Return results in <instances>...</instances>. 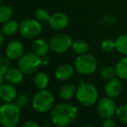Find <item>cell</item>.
I'll use <instances>...</instances> for the list:
<instances>
[{
    "label": "cell",
    "instance_id": "ba28073f",
    "mask_svg": "<svg viewBox=\"0 0 127 127\" xmlns=\"http://www.w3.org/2000/svg\"><path fill=\"white\" fill-rule=\"evenodd\" d=\"M73 40L67 34L60 33L54 35L49 42V48L53 52L57 54H62L67 52L72 48Z\"/></svg>",
    "mask_w": 127,
    "mask_h": 127
},
{
    "label": "cell",
    "instance_id": "2e32d148",
    "mask_svg": "<svg viewBox=\"0 0 127 127\" xmlns=\"http://www.w3.org/2000/svg\"><path fill=\"white\" fill-rule=\"evenodd\" d=\"M5 79L9 83L17 85L23 81L24 73L19 67H10L8 69L6 74H5Z\"/></svg>",
    "mask_w": 127,
    "mask_h": 127
},
{
    "label": "cell",
    "instance_id": "4316f807",
    "mask_svg": "<svg viewBox=\"0 0 127 127\" xmlns=\"http://www.w3.org/2000/svg\"><path fill=\"white\" fill-rule=\"evenodd\" d=\"M100 47L104 52L110 53L115 49V41L112 40V39H105L102 41Z\"/></svg>",
    "mask_w": 127,
    "mask_h": 127
},
{
    "label": "cell",
    "instance_id": "e575fe53",
    "mask_svg": "<svg viewBox=\"0 0 127 127\" xmlns=\"http://www.w3.org/2000/svg\"><path fill=\"white\" fill-rule=\"evenodd\" d=\"M42 127H52L51 126H49V125H44L43 126H42Z\"/></svg>",
    "mask_w": 127,
    "mask_h": 127
},
{
    "label": "cell",
    "instance_id": "6da1fadb",
    "mask_svg": "<svg viewBox=\"0 0 127 127\" xmlns=\"http://www.w3.org/2000/svg\"><path fill=\"white\" fill-rule=\"evenodd\" d=\"M79 116V110L70 103H60L52 108L50 119L55 126L64 127L72 124Z\"/></svg>",
    "mask_w": 127,
    "mask_h": 127
},
{
    "label": "cell",
    "instance_id": "d590c367",
    "mask_svg": "<svg viewBox=\"0 0 127 127\" xmlns=\"http://www.w3.org/2000/svg\"><path fill=\"white\" fill-rule=\"evenodd\" d=\"M2 62H3V59H2L1 55H0V64H1V63H2Z\"/></svg>",
    "mask_w": 127,
    "mask_h": 127
},
{
    "label": "cell",
    "instance_id": "ffe728a7",
    "mask_svg": "<svg viewBox=\"0 0 127 127\" xmlns=\"http://www.w3.org/2000/svg\"><path fill=\"white\" fill-rule=\"evenodd\" d=\"M49 76L44 72H38L34 77V83L40 90L46 89L49 85Z\"/></svg>",
    "mask_w": 127,
    "mask_h": 127
},
{
    "label": "cell",
    "instance_id": "7a4b0ae2",
    "mask_svg": "<svg viewBox=\"0 0 127 127\" xmlns=\"http://www.w3.org/2000/svg\"><path fill=\"white\" fill-rule=\"evenodd\" d=\"M20 110L13 102L2 105L0 106V124L3 127H16L20 121Z\"/></svg>",
    "mask_w": 127,
    "mask_h": 127
},
{
    "label": "cell",
    "instance_id": "f546056e",
    "mask_svg": "<svg viewBox=\"0 0 127 127\" xmlns=\"http://www.w3.org/2000/svg\"><path fill=\"white\" fill-rule=\"evenodd\" d=\"M22 127H40L38 124L35 121H32V120H29L24 122V124L22 125Z\"/></svg>",
    "mask_w": 127,
    "mask_h": 127
},
{
    "label": "cell",
    "instance_id": "5bb4252c",
    "mask_svg": "<svg viewBox=\"0 0 127 127\" xmlns=\"http://www.w3.org/2000/svg\"><path fill=\"white\" fill-rule=\"evenodd\" d=\"M74 67L70 64H62L60 65L55 72V76L60 81H66L71 79L74 75Z\"/></svg>",
    "mask_w": 127,
    "mask_h": 127
},
{
    "label": "cell",
    "instance_id": "f1b7e54d",
    "mask_svg": "<svg viewBox=\"0 0 127 127\" xmlns=\"http://www.w3.org/2000/svg\"><path fill=\"white\" fill-rule=\"evenodd\" d=\"M102 127H117L115 120L112 118H108V119H104V122L102 124Z\"/></svg>",
    "mask_w": 127,
    "mask_h": 127
},
{
    "label": "cell",
    "instance_id": "8992f818",
    "mask_svg": "<svg viewBox=\"0 0 127 127\" xmlns=\"http://www.w3.org/2000/svg\"><path fill=\"white\" fill-rule=\"evenodd\" d=\"M42 65V58L35 53H24L18 61V67L24 74H30L35 72Z\"/></svg>",
    "mask_w": 127,
    "mask_h": 127
},
{
    "label": "cell",
    "instance_id": "9a60e30c",
    "mask_svg": "<svg viewBox=\"0 0 127 127\" xmlns=\"http://www.w3.org/2000/svg\"><path fill=\"white\" fill-rule=\"evenodd\" d=\"M49 43H48L44 39L37 38L32 43V49L33 52L38 56H46L49 50Z\"/></svg>",
    "mask_w": 127,
    "mask_h": 127
},
{
    "label": "cell",
    "instance_id": "ac0fdd59",
    "mask_svg": "<svg viewBox=\"0 0 127 127\" xmlns=\"http://www.w3.org/2000/svg\"><path fill=\"white\" fill-rule=\"evenodd\" d=\"M116 76L120 80H127V56L121 58L115 66Z\"/></svg>",
    "mask_w": 127,
    "mask_h": 127
},
{
    "label": "cell",
    "instance_id": "603a6c76",
    "mask_svg": "<svg viewBox=\"0 0 127 127\" xmlns=\"http://www.w3.org/2000/svg\"><path fill=\"white\" fill-rule=\"evenodd\" d=\"M13 10L9 5L0 6V24H4L5 22L10 20L13 17Z\"/></svg>",
    "mask_w": 127,
    "mask_h": 127
},
{
    "label": "cell",
    "instance_id": "74e56055",
    "mask_svg": "<svg viewBox=\"0 0 127 127\" xmlns=\"http://www.w3.org/2000/svg\"><path fill=\"white\" fill-rule=\"evenodd\" d=\"M56 127H60V126H56Z\"/></svg>",
    "mask_w": 127,
    "mask_h": 127
},
{
    "label": "cell",
    "instance_id": "7402d4cb",
    "mask_svg": "<svg viewBox=\"0 0 127 127\" xmlns=\"http://www.w3.org/2000/svg\"><path fill=\"white\" fill-rule=\"evenodd\" d=\"M115 49L120 54L127 55V35H120L115 39Z\"/></svg>",
    "mask_w": 127,
    "mask_h": 127
},
{
    "label": "cell",
    "instance_id": "83f0119b",
    "mask_svg": "<svg viewBox=\"0 0 127 127\" xmlns=\"http://www.w3.org/2000/svg\"><path fill=\"white\" fill-rule=\"evenodd\" d=\"M29 97L24 94H21L20 95H18L16 99V104L17 105V106L20 109H24L29 104Z\"/></svg>",
    "mask_w": 127,
    "mask_h": 127
},
{
    "label": "cell",
    "instance_id": "4fadbf2b",
    "mask_svg": "<svg viewBox=\"0 0 127 127\" xmlns=\"http://www.w3.org/2000/svg\"><path fill=\"white\" fill-rule=\"evenodd\" d=\"M69 19L65 13L57 12L52 15L49 21V26L55 30H62L68 25Z\"/></svg>",
    "mask_w": 127,
    "mask_h": 127
},
{
    "label": "cell",
    "instance_id": "d6a6232c",
    "mask_svg": "<svg viewBox=\"0 0 127 127\" xmlns=\"http://www.w3.org/2000/svg\"><path fill=\"white\" fill-rule=\"evenodd\" d=\"M4 77H5V75H3V74H1V73H0V86H1L2 84L3 83V80H4Z\"/></svg>",
    "mask_w": 127,
    "mask_h": 127
},
{
    "label": "cell",
    "instance_id": "52a82bcc",
    "mask_svg": "<svg viewBox=\"0 0 127 127\" xmlns=\"http://www.w3.org/2000/svg\"><path fill=\"white\" fill-rule=\"evenodd\" d=\"M19 32L24 38L34 39L42 32L41 23L36 19H25L19 24Z\"/></svg>",
    "mask_w": 127,
    "mask_h": 127
},
{
    "label": "cell",
    "instance_id": "9c48e42d",
    "mask_svg": "<svg viewBox=\"0 0 127 127\" xmlns=\"http://www.w3.org/2000/svg\"><path fill=\"white\" fill-rule=\"evenodd\" d=\"M116 104L113 99L110 97H104L98 101L97 112L101 118L108 119L112 118V115L116 112Z\"/></svg>",
    "mask_w": 127,
    "mask_h": 127
},
{
    "label": "cell",
    "instance_id": "4dcf8cb0",
    "mask_svg": "<svg viewBox=\"0 0 127 127\" xmlns=\"http://www.w3.org/2000/svg\"><path fill=\"white\" fill-rule=\"evenodd\" d=\"M42 58V65H48L49 62V60L47 58L46 56H42L41 57Z\"/></svg>",
    "mask_w": 127,
    "mask_h": 127
},
{
    "label": "cell",
    "instance_id": "836d02e7",
    "mask_svg": "<svg viewBox=\"0 0 127 127\" xmlns=\"http://www.w3.org/2000/svg\"><path fill=\"white\" fill-rule=\"evenodd\" d=\"M80 127H95V126H89V125H84V126H81Z\"/></svg>",
    "mask_w": 127,
    "mask_h": 127
},
{
    "label": "cell",
    "instance_id": "cb8c5ba5",
    "mask_svg": "<svg viewBox=\"0 0 127 127\" xmlns=\"http://www.w3.org/2000/svg\"><path fill=\"white\" fill-rule=\"evenodd\" d=\"M100 75L104 80H109L111 79L114 78L116 76V70L115 67H112V66H106V67H103L101 69Z\"/></svg>",
    "mask_w": 127,
    "mask_h": 127
},
{
    "label": "cell",
    "instance_id": "d4e9b609",
    "mask_svg": "<svg viewBox=\"0 0 127 127\" xmlns=\"http://www.w3.org/2000/svg\"><path fill=\"white\" fill-rule=\"evenodd\" d=\"M115 113L119 121L127 124V105H121L117 107Z\"/></svg>",
    "mask_w": 127,
    "mask_h": 127
},
{
    "label": "cell",
    "instance_id": "1f68e13d",
    "mask_svg": "<svg viewBox=\"0 0 127 127\" xmlns=\"http://www.w3.org/2000/svg\"><path fill=\"white\" fill-rule=\"evenodd\" d=\"M3 35H4V34H3V31L0 30V48L2 47V45H3V40H4V38H3Z\"/></svg>",
    "mask_w": 127,
    "mask_h": 127
},
{
    "label": "cell",
    "instance_id": "30bf717a",
    "mask_svg": "<svg viewBox=\"0 0 127 127\" xmlns=\"http://www.w3.org/2000/svg\"><path fill=\"white\" fill-rule=\"evenodd\" d=\"M5 54L7 58L10 60H19L24 54V47L19 41H11L7 44Z\"/></svg>",
    "mask_w": 127,
    "mask_h": 127
},
{
    "label": "cell",
    "instance_id": "8d00e7d4",
    "mask_svg": "<svg viewBox=\"0 0 127 127\" xmlns=\"http://www.w3.org/2000/svg\"><path fill=\"white\" fill-rule=\"evenodd\" d=\"M2 1H3V0H0V3H2Z\"/></svg>",
    "mask_w": 127,
    "mask_h": 127
},
{
    "label": "cell",
    "instance_id": "7c38bea8",
    "mask_svg": "<svg viewBox=\"0 0 127 127\" xmlns=\"http://www.w3.org/2000/svg\"><path fill=\"white\" fill-rule=\"evenodd\" d=\"M17 92L11 83H3L0 86V99L4 103H10L16 100Z\"/></svg>",
    "mask_w": 127,
    "mask_h": 127
},
{
    "label": "cell",
    "instance_id": "e0dca14e",
    "mask_svg": "<svg viewBox=\"0 0 127 127\" xmlns=\"http://www.w3.org/2000/svg\"><path fill=\"white\" fill-rule=\"evenodd\" d=\"M76 89H77V87H75L74 84H72V83L64 84V85L61 87L60 91H59V94H60L62 99H70L76 94Z\"/></svg>",
    "mask_w": 127,
    "mask_h": 127
},
{
    "label": "cell",
    "instance_id": "484cf974",
    "mask_svg": "<svg viewBox=\"0 0 127 127\" xmlns=\"http://www.w3.org/2000/svg\"><path fill=\"white\" fill-rule=\"evenodd\" d=\"M35 17L38 22L40 23H47L49 21L51 16L49 15V13L44 9H39L35 11Z\"/></svg>",
    "mask_w": 127,
    "mask_h": 127
},
{
    "label": "cell",
    "instance_id": "44dd1931",
    "mask_svg": "<svg viewBox=\"0 0 127 127\" xmlns=\"http://www.w3.org/2000/svg\"><path fill=\"white\" fill-rule=\"evenodd\" d=\"M73 51L78 55L87 54L89 50V44L84 40H76L72 44Z\"/></svg>",
    "mask_w": 127,
    "mask_h": 127
},
{
    "label": "cell",
    "instance_id": "8fae6325",
    "mask_svg": "<svg viewBox=\"0 0 127 127\" xmlns=\"http://www.w3.org/2000/svg\"><path fill=\"white\" fill-rule=\"evenodd\" d=\"M123 89V85L119 78H112L107 80L105 86V93L107 97L112 99L120 95Z\"/></svg>",
    "mask_w": 127,
    "mask_h": 127
},
{
    "label": "cell",
    "instance_id": "277c9868",
    "mask_svg": "<svg viewBox=\"0 0 127 127\" xmlns=\"http://www.w3.org/2000/svg\"><path fill=\"white\" fill-rule=\"evenodd\" d=\"M55 104L54 95L46 89L40 90L35 94L32 101L34 110L39 113H46L52 110Z\"/></svg>",
    "mask_w": 127,
    "mask_h": 127
},
{
    "label": "cell",
    "instance_id": "d6986e66",
    "mask_svg": "<svg viewBox=\"0 0 127 127\" xmlns=\"http://www.w3.org/2000/svg\"><path fill=\"white\" fill-rule=\"evenodd\" d=\"M2 31L6 35H14L19 31V24L14 20H9L5 22L2 28Z\"/></svg>",
    "mask_w": 127,
    "mask_h": 127
},
{
    "label": "cell",
    "instance_id": "5b68a950",
    "mask_svg": "<svg viewBox=\"0 0 127 127\" xmlns=\"http://www.w3.org/2000/svg\"><path fill=\"white\" fill-rule=\"evenodd\" d=\"M97 67L98 62L96 58L87 53L78 55L74 61V69L82 75H88L94 73Z\"/></svg>",
    "mask_w": 127,
    "mask_h": 127
},
{
    "label": "cell",
    "instance_id": "3957f363",
    "mask_svg": "<svg viewBox=\"0 0 127 127\" xmlns=\"http://www.w3.org/2000/svg\"><path fill=\"white\" fill-rule=\"evenodd\" d=\"M98 90L94 85L88 82L80 81L76 89V98L81 105H93L98 101Z\"/></svg>",
    "mask_w": 127,
    "mask_h": 127
}]
</instances>
